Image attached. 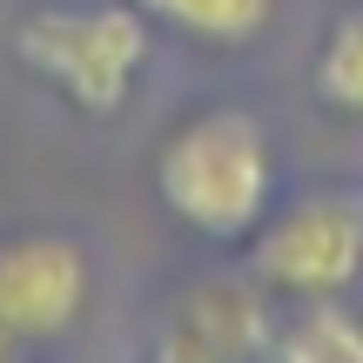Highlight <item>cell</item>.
<instances>
[{
	"instance_id": "obj_1",
	"label": "cell",
	"mask_w": 363,
	"mask_h": 363,
	"mask_svg": "<svg viewBox=\"0 0 363 363\" xmlns=\"http://www.w3.org/2000/svg\"><path fill=\"white\" fill-rule=\"evenodd\" d=\"M148 54L155 21L135 0H27L7 21V61L88 121L121 115Z\"/></svg>"
},
{
	"instance_id": "obj_2",
	"label": "cell",
	"mask_w": 363,
	"mask_h": 363,
	"mask_svg": "<svg viewBox=\"0 0 363 363\" xmlns=\"http://www.w3.org/2000/svg\"><path fill=\"white\" fill-rule=\"evenodd\" d=\"M162 208L202 242H249L276 208V148L249 108H195L155 148Z\"/></svg>"
},
{
	"instance_id": "obj_3",
	"label": "cell",
	"mask_w": 363,
	"mask_h": 363,
	"mask_svg": "<svg viewBox=\"0 0 363 363\" xmlns=\"http://www.w3.org/2000/svg\"><path fill=\"white\" fill-rule=\"evenodd\" d=\"M249 269H256V283L303 303L343 296L363 276V202L343 189H316L269 208L262 229L249 235Z\"/></svg>"
},
{
	"instance_id": "obj_4",
	"label": "cell",
	"mask_w": 363,
	"mask_h": 363,
	"mask_svg": "<svg viewBox=\"0 0 363 363\" xmlns=\"http://www.w3.org/2000/svg\"><path fill=\"white\" fill-rule=\"evenodd\" d=\"M94 303V249L67 229L0 235V343L34 350L61 343Z\"/></svg>"
},
{
	"instance_id": "obj_5",
	"label": "cell",
	"mask_w": 363,
	"mask_h": 363,
	"mask_svg": "<svg viewBox=\"0 0 363 363\" xmlns=\"http://www.w3.org/2000/svg\"><path fill=\"white\" fill-rule=\"evenodd\" d=\"M169 337H182L195 357H208V363H235V357L262 350L269 330H262V316H256L249 296H235V289H202V296L169 323Z\"/></svg>"
},
{
	"instance_id": "obj_6",
	"label": "cell",
	"mask_w": 363,
	"mask_h": 363,
	"mask_svg": "<svg viewBox=\"0 0 363 363\" xmlns=\"http://www.w3.org/2000/svg\"><path fill=\"white\" fill-rule=\"evenodd\" d=\"M262 363H363V323L337 296L303 303L283 330H269Z\"/></svg>"
},
{
	"instance_id": "obj_7",
	"label": "cell",
	"mask_w": 363,
	"mask_h": 363,
	"mask_svg": "<svg viewBox=\"0 0 363 363\" xmlns=\"http://www.w3.org/2000/svg\"><path fill=\"white\" fill-rule=\"evenodd\" d=\"M155 27H175L208 48H249L276 21V0H135Z\"/></svg>"
},
{
	"instance_id": "obj_8",
	"label": "cell",
	"mask_w": 363,
	"mask_h": 363,
	"mask_svg": "<svg viewBox=\"0 0 363 363\" xmlns=\"http://www.w3.org/2000/svg\"><path fill=\"white\" fill-rule=\"evenodd\" d=\"M316 94L343 115H363V0L330 21L323 54H316Z\"/></svg>"
},
{
	"instance_id": "obj_9",
	"label": "cell",
	"mask_w": 363,
	"mask_h": 363,
	"mask_svg": "<svg viewBox=\"0 0 363 363\" xmlns=\"http://www.w3.org/2000/svg\"><path fill=\"white\" fill-rule=\"evenodd\" d=\"M148 363H208V357H195V350H189L182 337H162L155 350H148Z\"/></svg>"
},
{
	"instance_id": "obj_10",
	"label": "cell",
	"mask_w": 363,
	"mask_h": 363,
	"mask_svg": "<svg viewBox=\"0 0 363 363\" xmlns=\"http://www.w3.org/2000/svg\"><path fill=\"white\" fill-rule=\"evenodd\" d=\"M0 363H21V357H13V350H0Z\"/></svg>"
}]
</instances>
